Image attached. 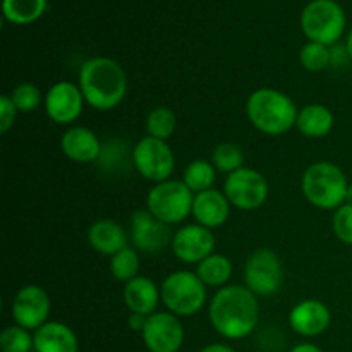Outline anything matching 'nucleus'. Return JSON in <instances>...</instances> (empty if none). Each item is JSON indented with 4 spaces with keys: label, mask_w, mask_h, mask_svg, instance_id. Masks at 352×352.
I'll return each mask as SVG.
<instances>
[{
    "label": "nucleus",
    "mask_w": 352,
    "mask_h": 352,
    "mask_svg": "<svg viewBox=\"0 0 352 352\" xmlns=\"http://www.w3.org/2000/svg\"><path fill=\"white\" fill-rule=\"evenodd\" d=\"M199 352H236V351H234L230 346H227V344L215 342V344H208V346H205Z\"/></svg>",
    "instance_id": "nucleus-35"
},
{
    "label": "nucleus",
    "mask_w": 352,
    "mask_h": 352,
    "mask_svg": "<svg viewBox=\"0 0 352 352\" xmlns=\"http://www.w3.org/2000/svg\"><path fill=\"white\" fill-rule=\"evenodd\" d=\"M347 205H352V182L349 184V189H347V198H346Z\"/></svg>",
    "instance_id": "nucleus-38"
},
{
    "label": "nucleus",
    "mask_w": 352,
    "mask_h": 352,
    "mask_svg": "<svg viewBox=\"0 0 352 352\" xmlns=\"http://www.w3.org/2000/svg\"><path fill=\"white\" fill-rule=\"evenodd\" d=\"M85 96L79 85L69 81H58L45 93V112L48 119L60 126L76 122L85 109Z\"/></svg>",
    "instance_id": "nucleus-13"
},
{
    "label": "nucleus",
    "mask_w": 352,
    "mask_h": 352,
    "mask_svg": "<svg viewBox=\"0 0 352 352\" xmlns=\"http://www.w3.org/2000/svg\"><path fill=\"white\" fill-rule=\"evenodd\" d=\"M268 182L261 172L243 167L227 175L223 182V195L230 205L243 212L261 208L268 198Z\"/></svg>",
    "instance_id": "nucleus-10"
},
{
    "label": "nucleus",
    "mask_w": 352,
    "mask_h": 352,
    "mask_svg": "<svg viewBox=\"0 0 352 352\" xmlns=\"http://www.w3.org/2000/svg\"><path fill=\"white\" fill-rule=\"evenodd\" d=\"M148 316L138 315V313H131L129 318H127V325L133 332H143L144 327H146Z\"/></svg>",
    "instance_id": "nucleus-34"
},
{
    "label": "nucleus",
    "mask_w": 352,
    "mask_h": 352,
    "mask_svg": "<svg viewBox=\"0 0 352 352\" xmlns=\"http://www.w3.org/2000/svg\"><path fill=\"white\" fill-rule=\"evenodd\" d=\"M208 316L215 332L223 339H246L260 322L258 296L246 285H226L219 289L210 301Z\"/></svg>",
    "instance_id": "nucleus-1"
},
{
    "label": "nucleus",
    "mask_w": 352,
    "mask_h": 352,
    "mask_svg": "<svg viewBox=\"0 0 352 352\" xmlns=\"http://www.w3.org/2000/svg\"><path fill=\"white\" fill-rule=\"evenodd\" d=\"M177 129V116L168 107H155L146 116L148 136L167 141Z\"/></svg>",
    "instance_id": "nucleus-26"
},
{
    "label": "nucleus",
    "mask_w": 352,
    "mask_h": 352,
    "mask_svg": "<svg viewBox=\"0 0 352 352\" xmlns=\"http://www.w3.org/2000/svg\"><path fill=\"white\" fill-rule=\"evenodd\" d=\"M332 323V313L323 301L305 299L298 302L289 313V325L301 337H318L327 332Z\"/></svg>",
    "instance_id": "nucleus-16"
},
{
    "label": "nucleus",
    "mask_w": 352,
    "mask_h": 352,
    "mask_svg": "<svg viewBox=\"0 0 352 352\" xmlns=\"http://www.w3.org/2000/svg\"><path fill=\"white\" fill-rule=\"evenodd\" d=\"M346 12L336 0H311L301 12V30L309 41L333 47L346 31Z\"/></svg>",
    "instance_id": "nucleus-6"
},
{
    "label": "nucleus",
    "mask_w": 352,
    "mask_h": 352,
    "mask_svg": "<svg viewBox=\"0 0 352 352\" xmlns=\"http://www.w3.org/2000/svg\"><path fill=\"white\" fill-rule=\"evenodd\" d=\"M138 272H140V256L136 248L126 246L119 253L110 256V274L116 280L127 284L138 277Z\"/></svg>",
    "instance_id": "nucleus-27"
},
{
    "label": "nucleus",
    "mask_w": 352,
    "mask_h": 352,
    "mask_svg": "<svg viewBox=\"0 0 352 352\" xmlns=\"http://www.w3.org/2000/svg\"><path fill=\"white\" fill-rule=\"evenodd\" d=\"M246 113L254 129L267 136H282L296 127L298 107L294 100L275 88H258L248 96Z\"/></svg>",
    "instance_id": "nucleus-3"
},
{
    "label": "nucleus",
    "mask_w": 352,
    "mask_h": 352,
    "mask_svg": "<svg viewBox=\"0 0 352 352\" xmlns=\"http://www.w3.org/2000/svg\"><path fill=\"white\" fill-rule=\"evenodd\" d=\"M78 85L85 102L102 112L116 109L127 93V74L122 65L110 57H93L82 62Z\"/></svg>",
    "instance_id": "nucleus-2"
},
{
    "label": "nucleus",
    "mask_w": 352,
    "mask_h": 352,
    "mask_svg": "<svg viewBox=\"0 0 352 352\" xmlns=\"http://www.w3.org/2000/svg\"><path fill=\"white\" fill-rule=\"evenodd\" d=\"M284 282V267L275 251L261 248L251 253L244 265V285L254 296H274Z\"/></svg>",
    "instance_id": "nucleus-9"
},
{
    "label": "nucleus",
    "mask_w": 352,
    "mask_h": 352,
    "mask_svg": "<svg viewBox=\"0 0 352 352\" xmlns=\"http://www.w3.org/2000/svg\"><path fill=\"white\" fill-rule=\"evenodd\" d=\"M122 298L131 313L150 316L157 313L158 302L162 301V292L151 278L138 275L124 285Z\"/></svg>",
    "instance_id": "nucleus-19"
},
{
    "label": "nucleus",
    "mask_w": 352,
    "mask_h": 352,
    "mask_svg": "<svg viewBox=\"0 0 352 352\" xmlns=\"http://www.w3.org/2000/svg\"><path fill=\"white\" fill-rule=\"evenodd\" d=\"M299 62L309 72H322L332 64V50L330 47L316 41H308L299 50Z\"/></svg>",
    "instance_id": "nucleus-29"
},
{
    "label": "nucleus",
    "mask_w": 352,
    "mask_h": 352,
    "mask_svg": "<svg viewBox=\"0 0 352 352\" xmlns=\"http://www.w3.org/2000/svg\"><path fill=\"white\" fill-rule=\"evenodd\" d=\"M170 226L160 222L146 208L136 210L131 215V241L141 253L157 254L172 244Z\"/></svg>",
    "instance_id": "nucleus-14"
},
{
    "label": "nucleus",
    "mask_w": 352,
    "mask_h": 352,
    "mask_svg": "<svg viewBox=\"0 0 352 352\" xmlns=\"http://www.w3.org/2000/svg\"><path fill=\"white\" fill-rule=\"evenodd\" d=\"M289 352H323L320 349L316 344H311V342H302V344H298V346L292 347Z\"/></svg>",
    "instance_id": "nucleus-36"
},
{
    "label": "nucleus",
    "mask_w": 352,
    "mask_h": 352,
    "mask_svg": "<svg viewBox=\"0 0 352 352\" xmlns=\"http://www.w3.org/2000/svg\"><path fill=\"white\" fill-rule=\"evenodd\" d=\"M332 229L340 243L352 246V205L344 203L336 210L332 219Z\"/></svg>",
    "instance_id": "nucleus-32"
},
{
    "label": "nucleus",
    "mask_w": 352,
    "mask_h": 352,
    "mask_svg": "<svg viewBox=\"0 0 352 352\" xmlns=\"http://www.w3.org/2000/svg\"><path fill=\"white\" fill-rule=\"evenodd\" d=\"M50 298L47 291L36 284L24 285L14 296L10 313L16 325L26 330H38L48 322L50 315Z\"/></svg>",
    "instance_id": "nucleus-11"
},
{
    "label": "nucleus",
    "mask_w": 352,
    "mask_h": 352,
    "mask_svg": "<svg viewBox=\"0 0 352 352\" xmlns=\"http://www.w3.org/2000/svg\"><path fill=\"white\" fill-rule=\"evenodd\" d=\"M88 243L96 253L113 256L127 246V234L116 220L102 219L93 222L88 229Z\"/></svg>",
    "instance_id": "nucleus-21"
},
{
    "label": "nucleus",
    "mask_w": 352,
    "mask_h": 352,
    "mask_svg": "<svg viewBox=\"0 0 352 352\" xmlns=\"http://www.w3.org/2000/svg\"><path fill=\"white\" fill-rule=\"evenodd\" d=\"M301 188L305 198L313 206L336 212L346 203L349 182L339 165L332 162H316L306 168Z\"/></svg>",
    "instance_id": "nucleus-4"
},
{
    "label": "nucleus",
    "mask_w": 352,
    "mask_h": 352,
    "mask_svg": "<svg viewBox=\"0 0 352 352\" xmlns=\"http://www.w3.org/2000/svg\"><path fill=\"white\" fill-rule=\"evenodd\" d=\"M60 150L69 160L78 164H91L102 155L103 144L88 127L72 126L62 134Z\"/></svg>",
    "instance_id": "nucleus-17"
},
{
    "label": "nucleus",
    "mask_w": 352,
    "mask_h": 352,
    "mask_svg": "<svg viewBox=\"0 0 352 352\" xmlns=\"http://www.w3.org/2000/svg\"><path fill=\"white\" fill-rule=\"evenodd\" d=\"M232 261L226 254L213 253L208 258L196 265V275L201 278L206 287H226L232 277Z\"/></svg>",
    "instance_id": "nucleus-23"
},
{
    "label": "nucleus",
    "mask_w": 352,
    "mask_h": 352,
    "mask_svg": "<svg viewBox=\"0 0 352 352\" xmlns=\"http://www.w3.org/2000/svg\"><path fill=\"white\" fill-rule=\"evenodd\" d=\"M346 50H347V55H349V58L352 60V30L349 31V34H347L346 38Z\"/></svg>",
    "instance_id": "nucleus-37"
},
{
    "label": "nucleus",
    "mask_w": 352,
    "mask_h": 352,
    "mask_svg": "<svg viewBox=\"0 0 352 352\" xmlns=\"http://www.w3.org/2000/svg\"><path fill=\"white\" fill-rule=\"evenodd\" d=\"M131 162L138 174L153 184L168 181L175 170V157L167 141L144 136L131 150Z\"/></svg>",
    "instance_id": "nucleus-8"
},
{
    "label": "nucleus",
    "mask_w": 352,
    "mask_h": 352,
    "mask_svg": "<svg viewBox=\"0 0 352 352\" xmlns=\"http://www.w3.org/2000/svg\"><path fill=\"white\" fill-rule=\"evenodd\" d=\"M195 192L182 181H168L155 184L146 196V210L167 226L181 223L192 215Z\"/></svg>",
    "instance_id": "nucleus-7"
},
{
    "label": "nucleus",
    "mask_w": 352,
    "mask_h": 352,
    "mask_svg": "<svg viewBox=\"0 0 352 352\" xmlns=\"http://www.w3.org/2000/svg\"><path fill=\"white\" fill-rule=\"evenodd\" d=\"M217 239L212 229L199 226V223H189L181 227L172 237V251L175 258L182 263L199 265L205 258L213 254Z\"/></svg>",
    "instance_id": "nucleus-15"
},
{
    "label": "nucleus",
    "mask_w": 352,
    "mask_h": 352,
    "mask_svg": "<svg viewBox=\"0 0 352 352\" xmlns=\"http://www.w3.org/2000/svg\"><path fill=\"white\" fill-rule=\"evenodd\" d=\"M33 337L34 352H79L78 336L62 322H47Z\"/></svg>",
    "instance_id": "nucleus-20"
},
{
    "label": "nucleus",
    "mask_w": 352,
    "mask_h": 352,
    "mask_svg": "<svg viewBox=\"0 0 352 352\" xmlns=\"http://www.w3.org/2000/svg\"><path fill=\"white\" fill-rule=\"evenodd\" d=\"M17 109L14 107L12 100L9 95H2L0 98V133L6 134L16 122Z\"/></svg>",
    "instance_id": "nucleus-33"
},
{
    "label": "nucleus",
    "mask_w": 352,
    "mask_h": 352,
    "mask_svg": "<svg viewBox=\"0 0 352 352\" xmlns=\"http://www.w3.org/2000/svg\"><path fill=\"white\" fill-rule=\"evenodd\" d=\"M162 302L167 311L179 316H192L206 305V285L196 272L177 270L165 277L160 285Z\"/></svg>",
    "instance_id": "nucleus-5"
},
{
    "label": "nucleus",
    "mask_w": 352,
    "mask_h": 352,
    "mask_svg": "<svg viewBox=\"0 0 352 352\" xmlns=\"http://www.w3.org/2000/svg\"><path fill=\"white\" fill-rule=\"evenodd\" d=\"M217 168L212 162H206L203 158L198 160H192L191 164H188V167L184 168V174H182V182L191 189L195 195L203 191H208L213 189L217 179Z\"/></svg>",
    "instance_id": "nucleus-25"
},
{
    "label": "nucleus",
    "mask_w": 352,
    "mask_h": 352,
    "mask_svg": "<svg viewBox=\"0 0 352 352\" xmlns=\"http://www.w3.org/2000/svg\"><path fill=\"white\" fill-rule=\"evenodd\" d=\"M212 164L215 165L217 170L229 175L244 167V153L237 144L220 143L212 153Z\"/></svg>",
    "instance_id": "nucleus-28"
},
{
    "label": "nucleus",
    "mask_w": 352,
    "mask_h": 352,
    "mask_svg": "<svg viewBox=\"0 0 352 352\" xmlns=\"http://www.w3.org/2000/svg\"><path fill=\"white\" fill-rule=\"evenodd\" d=\"M0 349L2 352H31L34 351V337L30 330L19 325L6 327L0 333Z\"/></svg>",
    "instance_id": "nucleus-31"
},
{
    "label": "nucleus",
    "mask_w": 352,
    "mask_h": 352,
    "mask_svg": "<svg viewBox=\"0 0 352 352\" xmlns=\"http://www.w3.org/2000/svg\"><path fill=\"white\" fill-rule=\"evenodd\" d=\"M47 6V0H2V14L9 23L24 26L40 19Z\"/></svg>",
    "instance_id": "nucleus-24"
},
{
    "label": "nucleus",
    "mask_w": 352,
    "mask_h": 352,
    "mask_svg": "<svg viewBox=\"0 0 352 352\" xmlns=\"http://www.w3.org/2000/svg\"><path fill=\"white\" fill-rule=\"evenodd\" d=\"M333 124H336V117H333L332 110L322 103H309V105L302 107L298 113V120H296V127L299 133L311 140H320L332 133Z\"/></svg>",
    "instance_id": "nucleus-22"
},
{
    "label": "nucleus",
    "mask_w": 352,
    "mask_h": 352,
    "mask_svg": "<svg viewBox=\"0 0 352 352\" xmlns=\"http://www.w3.org/2000/svg\"><path fill=\"white\" fill-rule=\"evenodd\" d=\"M230 208L232 205L223 192H220L219 189H208L195 195L192 219L206 229H217L229 220Z\"/></svg>",
    "instance_id": "nucleus-18"
},
{
    "label": "nucleus",
    "mask_w": 352,
    "mask_h": 352,
    "mask_svg": "<svg viewBox=\"0 0 352 352\" xmlns=\"http://www.w3.org/2000/svg\"><path fill=\"white\" fill-rule=\"evenodd\" d=\"M141 336L150 352H179L184 344V327L170 311H157L148 316Z\"/></svg>",
    "instance_id": "nucleus-12"
},
{
    "label": "nucleus",
    "mask_w": 352,
    "mask_h": 352,
    "mask_svg": "<svg viewBox=\"0 0 352 352\" xmlns=\"http://www.w3.org/2000/svg\"><path fill=\"white\" fill-rule=\"evenodd\" d=\"M14 107L21 113H31L36 109H40L41 102H45V96L41 95V89L34 82L23 81L17 86H14L12 91L9 93Z\"/></svg>",
    "instance_id": "nucleus-30"
}]
</instances>
